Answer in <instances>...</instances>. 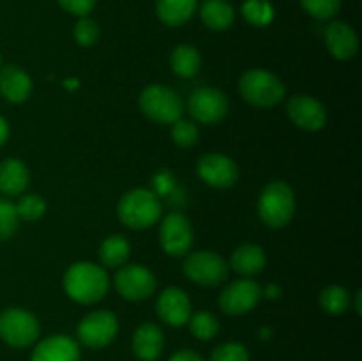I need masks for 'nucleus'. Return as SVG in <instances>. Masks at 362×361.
<instances>
[{
    "instance_id": "f257e3e1",
    "label": "nucleus",
    "mask_w": 362,
    "mask_h": 361,
    "mask_svg": "<svg viewBox=\"0 0 362 361\" xmlns=\"http://www.w3.org/2000/svg\"><path fill=\"white\" fill-rule=\"evenodd\" d=\"M108 289L110 278L106 269L94 262H74L64 275V290L76 303H98L106 296Z\"/></svg>"
},
{
    "instance_id": "f03ea898",
    "label": "nucleus",
    "mask_w": 362,
    "mask_h": 361,
    "mask_svg": "<svg viewBox=\"0 0 362 361\" xmlns=\"http://www.w3.org/2000/svg\"><path fill=\"white\" fill-rule=\"evenodd\" d=\"M161 202L158 195L145 188H136L124 195L117 205L119 219L131 230H145L161 219Z\"/></svg>"
},
{
    "instance_id": "7ed1b4c3",
    "label": "nucleus",
    "mask_w": 362,
    "mask_h": 361,
    "mask_svg": "<svg viewBox=\"0 0 362 361\" xmlns=\"http://www.w3.org/2000/svg\"><path fill=\"white\" fill-rule=\"evenodd\" d=\"M296 214V193L283 180H272L258 198V216L271 229H283Z\"/></svg>"
},
{
    "instance_id": "20e7f679",
    "label": "nucleus",
    "mask_w": 362,
    "mask_h": 361,
    "mask_svg": "<svg viewBox=\"0 0 362 361\" xmlns=\"http://www.w3.org/2000/svg\"><path fill=\"white\" fill-rule=\"evenodd\" d=\"M239 92L251 106L271 108L285 98L286 87L271 71L250 69L240 76Z\"/></svg>"
},
{
    "instance_id": "39448f33",
    "label": "nucleus",
    "mask_w": 362,
    "mask_h": 361,
    "mask_svg": "<svg viewBox=\"0 0 362 361\" xmlns=\"http://www.w3.org/2000/svg\"><path fill=\"white\" fill-rule=\"evenodd\" d=\"M141 113L158 124H173L182 117L184 103L173 88L165 85H148L138 99Z\"/></svg>"
},
{
    "instance_id": "423d86ee",
    "label": "nucleus",
    "mask_w": 362,
    "mask_h": 361,
    "mask_svg": "<svg viewBox=\"0 0 362 361\" xmlns=\"http://www.w3.org/2000/svg\"><path fill=\"white\" fill-rule=\"evenodd\" d=\"M39 333L37 317L23 308H7L0 314V338L7 345L23 349L37 342Z\"/></svg>"
},
{
    "instance_id": "0eeeda50",
    "label": "nucleus",
    "mask_w": 362,
    "mask_h": 361,
    "mask_svg": "<svg viewBox=\"0 0 362 361\" xmlns=\"http://www.w3.org/2000/svg\"><path fill=\"white\" fill-rule=\"evenodd\" d=\"M182 271L187 280L204 287H218L228 278V262L216 251H194L184 260Z\"/></svg>"
},
{
    "instance_id": "6e6552de",
    "label": "nucleus",
    "mask_w": 362,
    "mask_h": 361,
    "mask_svg": "<svg viewBox=\"0 0 362 361\" xmlns=\"http://www.w3.org/2000/svg\"><path fill=\"white\" fill-rule=\"evenodd\" d=\"M119 321L108 310H95L85 315L78 324V340L88 349H105L115 340Z\"/></svg>"
},
{
    "instance_id": "1a4fd4ad",
    "label": "nucleus",
    "mask_w": 362,
    "mask_h": 361,
    "mask_svg": "<svg viewBox=\"0 0 362 361\" xmlns=\"http://www.w3.org/2000/svg\"><path fill=\"white\" fill-rule=\"evenodd\" d=\"M187 110L193 120L212 126L225 119L230 110V103L225 92L219 88L202 87L191 92L187 99Z\"/></svg>"
},
{
    "instance_id": "9d476101",
    "label": "nucleus",
    "mask_w": 362,
    "mask_h": 361,
    "mask_svg": "<svg viewBox=\"0 0 362 361\" xmlns=\"http://www.w3.org/2000/svg\"><path fill=\"white\" fill-rule=\"evenodd\" d=\"M194 232L189 219L182 212H170L163 218L159 229V243L170 257H184L193 248Z\"/></svg>"
},
{
    "instance_id": "9b49d317",
    "label": "nucleus",
    "mask_w": 362,
    "mask_h": 361,
    "mask_svg": "<svg viewBox=\"0 0 362 361\" xmlns=\"http://www.w3.org/2000/svg\"><path fill=\"white\" fill-rule=\"evenodd\" d=\"M156 276L141 264H124L115 275V289L124 299L144 301L156 292Z\"/></svg>"
},
{
    "instance_id": "f8f14e48",
    "label": "nucleus",
    "mask_w": 362,
    "mask_h": 361,
    "mask_svg": "<svg viewBox=\"0 0 362 361\" xmlns=\"http://www.w3.org/2000/svg\"><path fill=\"white\" fill-rule=\"evenodd\" d=\"M262 296H264V290L255 280L243 278L225 287L218 303L226 315H244L260 303Z\"/></svg>"
},
{
    "instance_id": "ddd939ff",
    "label": "nucleus",
    "mask_w": 362,
    "mask_h": 361,
    "mask_svg": "<svg viewBox=\"0 0 362 361\" xmlns=\"http://www.w3.org/2000/svg\"><path fill=\"white\" fill-rule=\"evenodd\" d=\"M197 172L205 184L218 190L232 188L239 179V166L232 158L219 152H207L197 163Z\"/></svg>"
},
{
    "instance_id": "4468645a",
    "label": "nucleus",
    "mask_w": 362,
    "mask_h": 361,
    "mask_svg": "<svg viewBox=\"0 0 362 361\" xmlns=\"http://www.w3.org/2000/svg\"><path fill=\"white\" fill-rule=\"evenodd\" d=\"M286 113L297 127L304 131H318L327 122V110L318 99L306 94L292 96L286 103Z\"/></svg>"
},
{
    "instance_id": "2eb2a0df",
    "label": "nucleus",
    "mask_w": 362,
    "mask_h": 361,
    "mask_svg": "<svg viewBox=\"0 0 362 361\" xmlns=\"http://www.w3.org/2000/svg\"><path fill=\"white\" fill-rule=\"evenodd\" d=\"M156 310H158L159 319L172 328H180V326L187 324L191 314H193L189 297L179 287H166L159 294Z\"/></svg>"
},
{
    "instance_id": "dca6fc26",
    "label": "nucleus",
    "mask_w": 362,
    "mask_h": 361,
    "mask_svg": "<svg viewBox=\"0 0 362 361\" xmlns=\"http://www.w3.org/2000/svg\"><path fill=\"white\" fill-rule=\"evenodd\" d=\"M325 46L334 59L349 60L359 50V38L349 23L334 20L325 28Z\"/></svg>"
},
{
    "instance_id": "f3484780",
    "label": "nucleus",
    "mask_w": 362,
    "mask_h": 361,
    "mask_svg": "<svg viewBox=\"0 0 362 361\" xmlns=\"http://www.w3.org/2000/svg\"><path fill=\"white\" fill-rule=\"evenodd\" d=\"M80 345L66 335H53L41 340L30 361H80Z\"/></svg>"
},
{
    "instance_id": "a211bd4d",
    "label": "nucleus",
    "mask_w": 362,
    "mask_h": 361,
    "mask_svg": "<svg viewBox=\"0 0 362 361\" xmlns=\"http://www.w3.org/2000/svg\"><path fill=\"white\" fill-rule=\"evenodd\" d=\"M0 94L14 105L25 103L32 94L30 76L16 64H7L0 69Z\"/></svg>"
},
{
    "instance_id": "6ab92c4d",
    "label": "nucleus",
    "mask_w": 362,
    "mask_h": 361,
    "mask_svg": "<svg viewBox=\"0 0 362 361\" xmlns=\"http://www.w3.org/2000/svg\"><path fill=\"white\" fill-rule=\"evenodd\" d=\"M165 347V335L154 322H144L133 335V353L140 361H156Z\"/></svg>"
},
{
    "instance_id": "aec40b11",
    "label": "nucleus",
    "mask_w": 362,
    "mask_h": 361,
    "mask_svg": "<svg viewBox=\"0 0 362 361\" xmlns=\"http://www.w3.org/2000/svg\"><path fill=\"white\" fill-rule=\"evenodd\" d=\"M30 173L27 165L16 158H7L0 163V191L9 197L21 195L28 186Z\"/></svg>"
},
{
    "instance_id": "412c9836",
    "label": "nucleus",
    "mask_w": 362,
    "mask_h": 361,
    "mask_svg": "<svg viewBox=\"0 0 362 361\" xmlns=\"http://www.w3.org/2000/svg\"><path fill=\"white\" fill-rule=\"evenodd\" d=\"M265 264H267V255L264 248L258 244H244L233 251L228 268L243 276H255L264 271Z\"/></svg>"
},
{
    "instance_id": "4be33fe9",
    "label": "nucleus",
    "mask_w": 362,
    "mask_h": 361,
    "mask_svg": "<svg viewBox=\"0 0 362 361\" xmlns=\"http://www.w3.org/2000/svg\"><path fill=\"white\" fill-rule=\"evenodd\" d=\"M198 0H158L156 13L168 27H180L193 18Z\"/></svg>"
},
{
    "instance_id": "5701e85b",
    "label": "nucleus",
    "mask_w": 362,
    "mask_h": 361,
    "mask_svg": "<svg viewBox=\"0 0 362 361\" xmlns=\"http://www.w3.org/2000/svg\"><path fill=\"white\" fill-rule=\"evenodd\" d=\"M200 18L211 30H226L235 20V11L226 0H204L200 6Z\"/></svg>"
},
{
    "instance_id": "b1692460",
    "label": "nucleus",
    "mask_w": 362,
    "mask_h": 361,
    "mask_svg": "<svg viewBox=\"0 0 362 361\" xmlns=\"http://www.w3.org/2000/svg\"><path fill=\"white\" fill-rule=\"evenodd\" d=\"M170 66L173 73L180 78L197 76L202 69L200 52L191 45L175 46L170 55Z\"/></svg>"
},
{
    "instance_id": "393cba45",
    "label": "nucleus",
    "mask_w": 362,
    "mask_h": 361,
    "mask_svg": "<svg viewBox=\"0 0 362 361\" xmlns=\"http://www.w3.org/2000/svg\"><path fill=\"white\" fill-rule=\"evenodd\" d=\"M131 255V244L126 237L113 234L108 236L99 246V258H101L103 268L117 269L122 268Z\"/></svg>"
},
{
    "instance_id": "a878e982",
    "label": "nucleus",
    "mask_w": 362,
    "mask_h": 361,
    "mask_svg": "<svg viewBox=\"0 0 362 361\" xmlns=\"http://www.w3.org/2000/svg\"><path fill=\"white\" fill-rule=\"evenodd\" d=\"M320 306L329 315H341L350 308L349 290L339 285H329L320 292Z\"/></svg>"
},
{
    "instance_id": "bb28decb",
    "label": "nucleus",
    "mask_w": 362,
    "mask_h": 361,
    "mask_svg": "<svg viewBox=\"0 0 362 361\" xmlns=\"http://www.w3.org/2000/svg\"><path fill=\"white\" fill-rule=\"evenodd\" d=\"M187 324H189L193 336H197L198 340H204V342L205 340L214 338L219 331V321L211 311H197V314H191Z\"/></svg>"
},
{
    "instance_id": "cd10ccee",
    "label": "nucleus",
    "mask_w": 362,
    "mask_h": 361,
    "mask_svg": "<svg viewBox=\"0 0 362 361\" xmlns=\"http://www.w3.org/2000/svg\"><path fill=\"white\" fill-rule=\"evenodd\" d=\"M243 16L255 27H265L274 18V9L267 0H246L243 4Z\"/></svg>"
},
{
    "instance_id": "c85d7f7f",
    "label": "nucleus",
    "mask_w": 362,
    "mask_h": 361,
    "mask_svg": "<svg viewBox=\"0 0 362 361\" xmlns=\"http://www.w3.org/2000/svg\"><path fill=\"white\" fill-rule=\"evenodd\" d=\"M16 211L20 219H25V222H37L46 212V202L41 195L27 193L18 200Z\"/></svg>"
},
{
    "instance_id": "c756f323",
    "label": "nucleus",
    "mask_w": 362,
    "mask_h": 361,
    "mask_svg": "<svg viewBox=\"0 0 362 361\" xmlns=\"http://www.w3.org/2000/svg\"><path fill=\"white\" fill-rule=\"evenodd\" d=\"M198 138H200V131L193 120L179 119L172 124V140L179 147H193L198 144Z\"/></svg>"
},
{
    "instance_id": "7c9ffc66",
    "label": "nucleus",
    "mask_w": 362,
    "mask_h": 361,
    "mask_svg": "<svg viewBox=\"0 0 362 361\" xmlns=\"http://www.w3.org/2000/svg\"><path fill=\"white\" fill-rule=\"evenodd\" d=\"M303 9L315 20H332L341 7V0H299Z\"/></svg>"
},
{
    "instance_id": "2f4dec72",
    "label": "nucleus",
    "mask_w": 362,
    "mask_h": 361,
    "mask_svg": "<svg viewBox=\"0 0 362 361\" xmlns=\"http://www.w3.org/2000/svg\"><path fill=\"white\" fill-rule=\"evenodd\" d=\"M20 227L16 204L9 200H0V241H7L16 234Z\"/></svg>"
},
{
    "instance_id": "473e14b6",
    "label": "nucleus",
    "mask_w": 362,
    "mask_h": 361,
    "mask_svg": "<svg viewBox=\"0 0 362 361\" xmlns=\"http://www.w3.org/2000/svg\"><path fill=\"white\" fill-rule=\"evenodd\" d=\"M73 35H74V41H76L78 45L88 48V46H94L95 42L99 41L101 30H99V25L95 23L94 20L83 16L76 21V25H74Z\"/></svg>"
},
{
    "instance_id": "72a5a7b5",
    "label": "nucleus",
    "mask_w": 362,
    "mask_h": 361,
    "mask_svg": "<svg viewBox=\"0 0 362 361\" xmlns=\"http://www.w3.org/2000/svg\"><path fill=\"white\" fill-rule=\"evenodd\" d=\"M209 361H250V353L243 343L228 342L216 347Z\"/></svg>"
},
{
    "instance_id": "f704fd0d",
    "label": "nucleus",
    "mask_w": 362,
    "mask_h": 361,
    "mask_svg": "<svg viewBox=\"0 0 362 361\" xmlns=\"http://www.w3.org/2000/svg\"><path fill=\"white\" fill-rule=\"evenodd\" d=\"M57 2L64 11L78 18L88 16L95 7V0H57Z\"/></svg>"
},
{
    "instance_id": "c9c22d12",
    "label": "nucleus",
    "mask_w": 362,
    "mask_h": 361,
    "mask_svg": "<svg viewBox=\"0 0 362 361\" xmlns=\"http://www.w3.org/2000/svg\"><path fill=\"white\" fill-rule=\"evenodd\" d=\"M168 361H204V360H202L200 354L194 353V350L182 349V350H179V353L173 354Z\"/></svg>"
},
{
    "instance_id": "e433bc0d",
    "label": "nucleus",
    "mask_w": 362,
    "mask_h": 361,
    "mask_svg": "<svg viewBox=\"0 0 362 361\" xmlns=\"http://www.w3.org/2000/svg\"><path fill=\"white\" fill-rule=\"evenodd\" d=\"M7 138H9V124H7V120L0 115V147L6 144Z\"/></svg>"
},
{
    "instance_id": "4c0bfd02",
    "label": "nucleus",
    "mask_w": 362,
    "mask_h": 361,
    "mask_svg": "<svg viewBox=\"0 0 362 361\" xmlns=\"http://www.w3.org/2000/svg\"><path fill=\"white\" fill-rule=\"evenodd\" d=\"M265 294H267V297H271V299H274V297L279 296V287L269 285L267 289H265Z\"/></svg>"
},
{
    "instance_id": "58836bf2",
    "label": "nucleus",
    "mask_w": 362,
    "mask_h": 361,
    "mask_svg": "<svg viewBox=\"0 0 362 361\" xmlns=\"http://www.w3.org/2000/svg\"><path fill=\"white\" fill-rule=\"evenodd\" d=\"M361 296H362V294H361V290H359V292H357L356 294V311H357V314H362V308H361Z\"/></svg>"
},
{
    "instance_id": "ea45409f",
    "label": "nucleus",
    "mask_w": 362,
    "mask_h": 361,
    "mask_svg": "<svg viewBox=\"0 0 362 361\" xmlns=\"http://www.w3.org/2000/svg\"><path fill=\"white\" fill-rule=\"evenodd\" d=\"M0 66H2V53H0Z\"/></svg>"
}]
</instances>
